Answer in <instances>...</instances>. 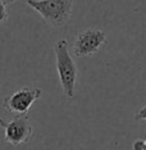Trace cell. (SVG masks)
Segmentation results:
<instances>
[{
    "label": "cell",
    "instance_id": "obj_6",
    "mask_svg": "<svg viewBox=\"0 0 146 150\" xmlns=\"http://www.w3.org/2000/svg\"><path fill=\"white\" fill-rule=\"evenodd\" d=\"M6 4H8V1H0V22H4L5 19L8 18Z\"/></svg>",
    "mask_w": 146,
    "mask_h": 150
},
{
    "label": "cell",
    "instance_id": "obj_4",
    "mask_svg": "<svg viewBox=\"0 0 146 150\" xmlns=\"http://www.w3.org/2000/svg\"><path fill=\"white\" fill-rule=\"evenodd\" d=\"M0 125L4 131L5 141L13 146L25 145L32 137L33 128L28 115H17L9 122H5L1 118Z\"/></svg>",
    "mask_w": 146,
    "mask_h": 150
},
{
    "label": "cell",
    "instance_id": "obj_3",
    "mask_svg": "<svg viewBox=\"0 0 146 150\" xmlns=\"http://www.w3.org/2000/svg\"><path fill=\"white\" fill-rule=\"evenodd\" d=\"M42 90L33 85H26L18 91L6 96L3 100V108L6 112L18 115H27L30 108L37 99L41 98Z\"/></svg>",
    "mask_w": 146,
    "mask_h": 150
},
{
    "label": "cell",
    "instance_id": "obj_7",
    "mask_svg": "<svg viewBox=\"0 0 146 150\" xmlns=\"http://www.w3.org/2000/svg\"><path fill=\"white\" fill-rule=\"evenodd\" d=\"M133 150H146V140H136L132 144Z\"/></svg>",
    "mask_w": 146,
    "mask_h": 150
},
{
    "label": "cell",
    "instance_id": "obj_1",
    "mask_svg": "<svg viewBox=\"0 0 146 150\" xmlns=\"http://www.w3.org/2000/svg\"><path fill=\"white\" fill-rule=\"evenodd\" d=\"M54 53L56 59V71L59 76L60 86L67 98L74 96V88L77 82V66L68 49V41L62 39L54 45Z\"/></svg>",
    "mask_w": 146,
    "mask_h": 150
},
{
    "label": "cell",
    "instance_id": "obj_5",
    "mask_svg": "<svg viewBox=\"0 0 146 150\" xmlns=\"http://www.w3.org/2000/svg\"><path fill=\"white\" fill-rule=\"evenodd\" d=\"M107 41V35L97 28H89L77 35L73 44L76 57H92Z\"/></svg>",
    "mask_w": 146,
    "mask_h": 150
},
{
    "label": "cell",
    "instance_id": "obj_8",
    "mask_svg": "<svg viewBox=\"0 0 146 150\" xmlns=\"http://www.w3.org/2000/svg\"><path fill=\"white\" fill-rule=\"evenodd\" d=\"M135 119H136V121H145L146 122V105L144 108H141L140 110L136 113Z\"/></svg>",
    "mask_w": 146,
    "mask_h": 150
},
{
    "label": "cell",
    "instance_id": "obj_2",
    "mask_svg": "<svg viewBox=\"0 0 146 150\" xmlns=\"http://www.w3.org/2000/svg\"><path fill=\"white\" fill-rule=\"evenodd\" d=\"M25 3L53 27L66 25L73 9V1L71 0H27Z\"/></svg>",
    "mask_w": 146,
    "mask_h": 150
}]
</instances>
